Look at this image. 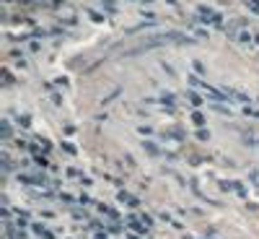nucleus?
Returning <instances> with one entry per match:
<instances>
[{"label": "nucleus", "mask_w": 259, "mask_h": 239, "mask_svg": "<svg viewBox=\"0 0 259 239\" xmlns=\"http://www.w3.org/2000/svg\"><path fill=\"white\" fill-rule=\"evenodd\" d=\"M197 138H200V141H207V138H210V130H200Z\"/></svg>", "instance_id": "nucleus-4"}, {"label": "nucleus", "mask_w": 259, "mask_h": 239, "mask_svg": "<svg viewBox=\"0 0 259 239\" xmlns=\"http://www.w3.org/2000/svg\"><path fill=\"white\" fill-rule=\"evenodd\" d=\"M194 122H197V125H202V122H205V117H202L200 112H194Z\"/></svg>", "instance_id": "nucleus-5"}, {"label": "nucleus", "mask_w": 259, "mask_h": 239, "mask_svg": "<svg viewBox=\"0 0 259 239\" xmlns=\"http://www.w3.org/2000/svg\"><path fill=\"white\" fill-rule=\"evenodd\" d=\"M0 138H11V122L3 120V125H0Z\"/></svg>", "instance_id": "nucleus-2"}, {"label": "nucleus", "mask_w": 259, "mask_h": 239, "mask_svg": "<svg viewBox=\"0 0 259 239\" xmlns=\"http://www.w3.org/2000/svg\"><path fill=\"white\" fill-rule=\"evenodd\" d=\"M197 16L202 21H207V24H212V26H221V13H215L212 8H197Z\"/></svg>", "instance_id": "nucleus-1"}, {"label": "nucleus", "mask_w": 259, "mask_h": 239, "mask_svg": "<svg viewBox=\"0 0 259 239\" xmlns=\"http://www.w3.org/2000/svg\"><path fill=\"white\" fill-rule=\"evenodd\" d=\"M246 6H249L254 13H259V0H246Z\"/></svg>", "instance_id": "nucleus-3"}]
</instances>
